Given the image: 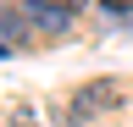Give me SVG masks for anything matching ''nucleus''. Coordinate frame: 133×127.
<instances>
[{
  "label": "nucleus",
  "mask_w": 133,
  "mask_h": 127,
  "mask_svg": "<svg viewBox=\"0 0 133 127\" xmlns=\"http://www.w3.org/2000/svg\"><path fill=\"white\" fill-rule=\"evenodd\" d=\"M22 17H33V28H44V33H66V22H72V0H28Z\"/></svg>",
  "instance_id": "nucleus-1"
},
{
  "label": "nucleus",
  "mask_w": 133,
  "mask_h": 127,
  "mask_svg": "<svg viewBox=\"0 0 133 127\" xmlns=\"http://www.w3.org/2000/svg\"><path fill=\"white\" fill-rule=\"evenodd\" d=\"M78 110L72 116H89V110H105V105H116V83H89V88H78V100H72Z\"/></svg>",
  "instance_id": "nucleus-2"
},
{
  "label": "nucleus",
  "mask_w": 133,
  "mask_h": 127,
  "mask_svg": "<svg viewBox=\"0 0 133 127\" xmlns=\"http://www.w3.org/2000/svg\"><path fill=\"white\" fill-rule=\"evenodd\" d=\"M6 127H44V122H39V110H33V105H17Z\"/></svg>",
  "instance_id": "nucleus-3"
}]
</instances>
